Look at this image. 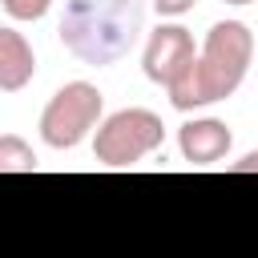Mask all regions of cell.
Wrapping results in <instances>:
<instances>
[{
  "instance_id": "obj_1",
  "label": "cell",
  "mask_w": 258,
  "mask_h": 258,
  "mask_svg": "<svg viewBox=\"0 0 258 258\" xmlns=\"http://www.w3.org/2000/svg\"><path fill=\"white\" fill-rule=\"evenodd\" d=\"M145 0H69L60 16V44L81 64H117L141 36Z\"/></svg>"
},
{
  "instance_id": "obj_2",
  "label": "cell",
  "mask_w": 258,
  "mask_h": 258,
  "mask_svg": "<svg viewBox=\"0 0 258 258\" xmlns=\"http://www.w3.org/2000/svg\"><path fill=\"white\" fill-rule=\"evenodd\" d=\"M250 60H254V32L242 20H218L206 32V44H202L194 69L169 89V105L177 113H189V109L226 101L246 81Z\"/></svg>"
},
{
  "instance_id": "obj_3",
  "label": "cell",
  "mask_w": 258,
  "mask_h": 258,
  "mask_svg": "<svg viewBox=\"0 0 258 258\" xmlns=\"http://www.w3.org/2000/svg\"><path fill=\"white\" fill-rule=\"evenodd\" d=\"M161 141H165V125H161L157 113H149V109H121V113L101 121L93 153L109 169H129L141 157H149L153 149H161Z\"/></svg>"
},
{
  "instance_id": "obj_4",
  "label": "cell",
  "mask_w": 258,
  "mask_h": 258,
  "mask_svg": "<svg viewBox=\"0 0 258 258\" xmlns=\"http://www.w3.org/2000/svg\"><path fill=\"white\" fill-rule=\"evenodd\" d=\"M105 97L89 81H69L52 93V101L40 113V137L52 149H73L89 137V129L101 121Z\"/></svg>"
},
{
  "instance_id": "obj_5",
  "label": "cell",
  "mask_w": 258,
  "mask_h": 258,
  "mask_svg": "<svg viewBox=\"0 0 258 258\" xmlns=\"http://www.w3.org/2000/svg\"><path fill=\"white\" fill-rule=\"evenodd\" d=\"M198 52H194V36L181 28V24H157L145 40V52H141V69L153 85H165L173 89L189 69H194Z\"/></svg>"
},
{
  "instance_id": "obj_6",
  "label": "cell",
  "mask_w": 258,
  "mask_h": 258,
  "mask_svg": "<svg viewBox=\"0 0 258 258\" xmlns=\"http://www.w3.org/2000/svg\"><path fill=\"white\" fill-rule=\"evenodd\" d=\"M177 145H181V157L189 165H214V161H222L230 153L234 133L226 129V121L202 117V121H185L177 129Z\"/></svg>"
},
{
  "instance_id": "obj_7",
  "label": "cell",
  "mask_w": 258,
  "mask_h": 258,
  "mask_svg": "<svg viewBox=\"0 0 258 258\" xmlns=\"http://www.w3.org/2000/svg\"><path fill=\"white\" fill-rule=\"evenodd\" d=\"M32 73H36L32 44L16 28H0V89L16 93V89H24L32 81Z\"/></svg>"
},
{
  "instance_id": "obj_8",
  "label": "cell",
  "mask_w": 258,
  "mask_h": 258,
  "mask_svg": "<svg viewBox=\"0 0 258 258\" xmlns=\"http://www.w3.org/2000/svg\"><path fill=\"white\" fill-rule=\"evenodd\" d=\"M32 169H36L32 145H24L20 137L4 133L0 137V173H32Z\"/></svg>"
},
{
  "instance_id": "obj_9",
  "label": "cell",
  "mask_w": 258,
  "mask_h": 258,
  "mask_svg": "<svg viewBox=\"0 0 258 258\" xmlns=\"http://www.w3.org/2000/svg\"><path fill=\"white\" fill-rule=\"evenodd\" d=\"M52 8V0H4V12L12 20H40Z\"/></svg>"
},
{
  "instance_id": "obj_10",
  "label": "cell",
  "mask_w": 258,
  "mask_h": 258,
  "mask_svg": "<svg viewBox=\"0 0 258 258\" xmlns=\"http://www.w3.org/2000/svg\"><path fill=\"white\" fill-rule=\"evenodd\" d=\"M194 4H198V0H153L157 16H185Z\"/></svg>"
},
{
  "instance_id": "obj_11",
  "label": "cell",
  "mask_w": 258,
  "mask_h": 258,
  "mask_svg": "<svg viewBox=\"0 0 258 258\" xmlns=\"http://www.w3.org/2000/svg\"><path fill=\"white\" fill-rule=\"evenodd\" d=\"M234 173H258V149L246 153L242 161H234Z\"/></svg>"
},
{
  "instance_id": "obj_12",
  "label": "cell",
  "mask_w": 258,
  "mask_h": 258,
  "mask_svg": "<svg viewBox=\"0 0 258 258\" xmlns=\"http://www.w3.org/2000/svg\"><path fill=\"white\" fill-rule=\"evenodd\" d=\"M226 4H254V0H226Z\"/></svg>"
}]
</instances>
